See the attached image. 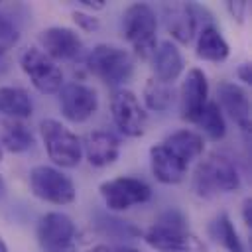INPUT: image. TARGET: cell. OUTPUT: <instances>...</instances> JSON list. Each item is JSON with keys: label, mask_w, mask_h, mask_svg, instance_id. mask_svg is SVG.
Masks as SVG:
<instances>
[{"label": "cell", "mask_w": 252, "mask_h": 252, "mask_svg": "<svg viewBox=\"0 0 252 252\" xmlns=\"http://www.w3.org/2000/svg\"><path fill=\"white\" fill-rule=\"evenodd\" d=\"M144 240L158 252H197L205 244L189 230L183 211L169 207L158 215L154 224L144 232Z\"/></svg>", "instance_id": "1"}, {"label": "cell", "mask_w": 252, "mask_h": 252, "mask_svg": "<svg viewBox=\"0 0 252 252\" xmlns=\"http://www.w3.org/2000/svg\"><path fill=\"white\" fill-rule=\"evenodd\" d=\"M240 187V175L234 161L220 152L209 154L193 173V191L199 197H215L217 193H230Z\"/></svg>", "instance_id": "2"}, {"label": "cell", "mask_w": 252, "mask_h": 252, "mask_svg": "<svg viewBox=\"0 0 252 252\" xmlns=\"http://www.w3.org/2000/svg\"><path fill=\"white\" fill-rule=\"evenodd\" d=\"M122 33L140 59H152L156 51L158 18L144 2L130 4L122 14Z\"/></svg>", "instance_id": "3"}, {"label": "cell", "mask_w": 252, "mask_h": 252, "mask_svg": "<svg viewBox=\"0 0 252 252\" xmlns=\"http://www.w3.org/2000/svg\"><path fill=\"white\" fill-rule=\"evenodd\" d=\"M87 69L102 83L116 87L126 83L132 77L134 59L122 47H116L110 43H98L87 55Z\"/></svg>", "instance_id": "4"}, {"label": "cell", "mask_w": 252, "mask_h": 252, "mask_svg": "<svg viewBox=\"0 0 252 252\" xmlns=\"http://www.w3.org/2000/svg\"><path fill=\"white\" fill-rule=\"evenodd\" d=\"M39 132L45 144L49 159L61 167H75L83 158L81 140L65 124L55 118H45L39 122Z\"/></svg>", "instance_id": "5"}, {"label": "cell", "mask_w": 252, "mask_h": 252, "mask_svg": "<svg viewBox=\"0 0 252 252\" xmlns=\"http://www.w3.org/2000/svg\"><path fill=\"white\" fill-rule=\"evenodd\" d=\"M20 67L41 94H55L63 87L61 67L39 47H28L20 55Z\"/></svg>", "instance_id": "6"}, {"label": "cell", "mask_w": 252, "mask_h": 252, "mask_svg": "<svg viewBox=\"0 0 252 252\" xmlns=\"http://www.w3.org/2000/svg\"><path fill=\"white\" fill-rule=\"evenodd\" d=\"M30 189L37 199L53 205H69L77 197L73 181L51 165H35L30 171Z\"/></svg>", "instance_id": "7"}, {"label": "cell", "mask_w": 252, "mask_h": 252, "mask_svg": "<svg viewBox=\"0 0 252 252\" xmlns=\"http://www.w3.org/2000/svg\"><path fill=\"white\" fill-rule=\"evenodd\" d=\"M98 191L108 211H126L134 205H142L152 199V187L144 179L130 175L106 179L98 185Z\"/></svg>", "instance_id": "8"}, {"label": "cell", "mask_w": 252, "mask_h": 252, "mask_svg": "<svg viewBox=\"0 0 252 252\" xmlns=\"http://www.w3.org/2000/svg\"><path fill=\"white\" fill-rule=\"evenodd\" d=\"M110 112H112L114 124L124 136H130V138L144 136L148 116L140 106L138 96L132 91H126V89L114 91L110 96Z\"/></svg>", "instance_id": "9"}, {"label": "cell", "mask_w": 252, "mask_h": 252, "mask_svg": "<svg viewBox=\"0 0 252 252\" xmlns=\"http://www.w3.org/2000/svg\"><path fill=\"white\" fill-rule=\"evenodd\" d=\"M75 232V222L65 213H47L37 222V242L45 252H69Z\"/></svg>", "instance_id": "10"}, {"label": "cell", "mask_w": 252, "mask_h": 252, "mask_svg": "<svg viewBox=\"0 0 252 252\" xmlns=\"http://www.w3.org/2000/svg\"><path fill=\"white\" fill-rule=\"evenodd\" d=\"M59 106L67 120L85 122L98 108V96L94 89L83 83H67L59 91Z\"/></svg>", "instance_id": "11"}, {"label": "cell", "mask_w": 252, "mask_h": 252, "mask_svg": "<svg viewBox=\"0 0 252 252\" xmlns=\"http://www.w3.org/2000/svg\"><path fill=\"white\" fill-rule=\"evenodd\" d=\"M39 43H41V51L51 57V59H61V61H73L77 57H81L83 53V41L79 37V33L71 28H63V26H53L47 28L39 33Z\"/></svg>", "instance_id": "12"}, {"label": "cell", "mask_w": 252, "mask_h": 252, "mask_svg": "<svg viewBox=\"0 0 252 252\" xmlns=\"http://www.w3.org/2000/svg\"><path fill=\"white\" fill-rule=\"evenodd\" d=\"M179 96H181V118L195 124L205 104L209 102V81L201 69L193 67L187 71Z\"/></svg>", "instance_id": "13"}, {"label": "cell", "mask_w": 252, "mask_h": 252, "mask_svg": "<svg viewBox=\"0 0 252 252\" xmlns=\"http://www.w3.org/2000/svg\"><path fill=\"white\" fill-rule=\"evenodd\" d=\"M217 96H219V108L224 110L234 124L248 134L250 130V98L248 93L230 81H220L217 87Z\"/></svg>", "instance_id": "14"}, {"label": "cell", "mask_w": 252, "mask_h": 252, "mask_svg": "<svg viewBox=\"0 0 252 252\" xmlns=\"http://www.w3.org/2000/svg\"><path fill=\"white\" fill-rule=\"evenodd\" d=\"M165 28L179 43H189L197 32V6L185 2H171L163 6Z\"/></svg>", "instance_id": "15"}, {"label": "cell", "mask_w": 252, "mask_h": 252, "mask_svg": "<svg viewBox=\"0 0 252 252\" xmlns=\"http://www.w3.org/2000/svg\"><path fill=\"white\" fill-rule=\"evenodd\" d=\"M85 150V156L91 165L94 167H106L114 163L120 156V140L106 132V130H93L85 136V142L81 144Z\"/></svg>", "instance_id": "16"}, {"label": "cell", "mask_w": 252, "mask_h": 252, "mask_svg": "<svg viewBox=\"0 0 252 252\" xmlns=\"http://www.w3.org/2000/svg\"><path fill=\"white\" fill-rule=\"evenodd\" d=\"M150 163L154 177L163 185L181 183L187 175V163L175 158L163 144H156L150 148Z\"/></svg>", "instance_id": "17"}, {"label": "cell", "mask_w": 252, "mask_h": 252, "mask_svg": "<svg viewBox=\"0 0 252 252\" xmlns=\"http://www.w3.org/2000/svg\"><path fill=\"white\" fill-rule=\"evenodd\" d=\"M152 67H154L156 79L173 85V81L183 71V55L175 43L165 39L159 45H156V51L152 55Z\"/></svg>", "instance_id": "18"}, {"label": "cell", "mask_w": 252, "mask_h": 252, "mask_svg": "<svg viewBox=\"0 0 252 252\" xmlns=\"http://www.w3.org/2000/svg\"><path fill=\"white\" fill-rule=\"evenodd\" d=\"M175 158H179L183 163H191L193 159L201 158L205 152V140L201 134L193 132V130H177L171 132L163 142H161Z\"/></svg>", "instance_id": "19"}, {"label": "cell", "mask_w": 252, "mask_h": 252, "mask_svg": "<svg viewBox=\"0 0 252 252\" xmlns=\"http://www.w3.org/2000/svg\"><path fill=\"white\" fill-rule=\"evenodd\" d=\"M195 53L203 61L222 63V61H226V57L230 53V47H228L226 39L222 37V33L219 32V28L209 24V26H203V30L199 32Z\"/></svg>", "instance_id": "20"}, {"label": "cell", "mask_w": 252, "mask_h": 252, "mask_svg": "<svg viewBox=\"0 0 252 252\" xmlns=\"http://www.w3.org/2000/svg\"><path fill=\"white\" fill-rule=\"evenodd\" d=\"M32 146H33V134L22 120L6 118L0 122V148L12 154H22Z\"/></svg>", "instance_id": "21"}, {"label": "cell", "mask_w": 252, "mask_h": 252, "mask_svg": "<svg viewBox=\"0 0 252 252\" xmlns=\"http://www.w3.org/2000/svg\"><path fill=\"white\" fill-rule=\"evenodd\" d=\"M0 112L12 120L32 116L33 104L30 94L20 87H0Z\"/></svg>", "instance_id": "22"}, {"label": "cell", "mask_w": 252, "mask_h": 252, "mask_svg": "<svg viewBox=\"0 0 252 252\" xmlns=\"http://www.w3.org/2000/svg\"><path fill=\"white\" fill-rule=\"evenodd\" d=\"M173 98H175L173 85L163 83V81H159L156 77L146 81V85H144V102H146V106L150 110L163 112L173 104Z\"/></svg>", "instance_id": "23"}, {"label": "cell", "mask_w": 252, "mask_h": 252, "mask_svg": "<svg viewBox=\"0 0 252 252\" xmlns=\"http://www.w3.org/2000/svg\"><path fill=\"white\" fill-rule=\"evenodd\" d=\"M211 234L215 236V240L226 250V252H246L238 230L234 228V222L230 220V217L226 213H220L213 224H211Z\"/></svg>", "instance_id": "24"}, {"label": "cell", "mask_w": 252, "mask_h": 252, "mask_svg": "<svg viewBox=\"0 0 252 252\" xmlns=\"http://www.w3.org/2000/svg\"><path fill=\"white\" fill-rule=\"evenodd\" d=\"M94 226H96V230L100 234L110 236V238H116V240L136 238V236L142 234V230L136 228L132 222L122 220V219H116V217H110V215H104V213H96L94 215Z\"/></svg>", "instance_id": "25"}, {"label": "cell", "mask_w": 252, "mask_h": 252, "mask_svg": "<svg viewBox=\"0 0 252 252\" xmlns=\"http://www.w3.org/2000/svg\"><path fill=\"white\" fill-rule=\"evenodd\" d=\"M195 124L211 138V140H222L226 134V122L222 116V110L219 108V104L215 100H209L203 108V112L199 114V118L195 120Z\"/></svg>", "instance_id": "26"}, {"label": "cell", "mask_w": 252, "mask_h": 252, "mask_svg": "<svg viewBox=\"0 0 252 252\" xmlns=\"http://www.w3.org/2000/svg\"><path fill=\"white\" fill-rule=\"evenodd\" d=\"M18 39H20V32H18L16 24L8 16L0 14V57L8 49H12L18 43Z\"/></svg>", "instance_id": "27"}, {"label": "cell", "mask_w": 252, "mask_h": 252, "mask_svg": "<svg viewBox=\"0 0 252 252\" xmlns=\"http://www.w3.org/2000/svg\"><path fill=\"white\" fill-rule=\"evenodd\" d=\"M73 22L77 24V28H81L83 32H89V33H93V32H96V30L100 28V22H98V18H94L93 14L81 12V10L73 12Z\"/></svg>", "instance_id": "28"}, {"label": "cell", "mask_w": 252, "mask_h": 252, "mask_svg": "<svg viewBox=\"0 0 252 252\" xmlns=\"http://www.w3.org/2000/svg\"><path fill=\"white\" fill-rule=\"evenodd\" d=\"M226 10H228V14H230L236 22H244V16H246V10H248V4H246L244 0L226 2Z\"/></svg>", "instance_id": "29"}, {"label": "cell", "mask_w": 252, "mask_h": 252, "mask_svg": "<svg viewBox=\"0 0 252 252\" xmlns=\"http://www.w3.org/2000/svg\"><path fill=\"white\" fill-rule=\"evenodd\" d=\"M87 252H140L136 248H128V246H108V244H96Z\"/></svg>", "instance_id": "30"}, {"label": "cell", "mask_w": 252, "mask_h": 252, "mask_svg": "<svg viewBox=\"0 0 252 252\" xmlns=\"http://www.w3.org/2000/svg\"><path fill=\"white\" fill-rule=\"evenodd\" d=\"M236 75L238 79L244 83V85H250L252 83V69H250V63H240L236 67Z\"/></svg>", "instance_id": "31"}, {"label": "cell", "mask_w": 252, "mask_h": 252, "mask_svg": "<svg viewBox=\"0 0 252 252\" xmlns=\"http://www.w3.org/2000/svg\"><path fill=\"white\" fill-rule=\"evenodd\" d=\"M242 220H244L246 226L252 224V199L250 197H246L244 203H242Z\"/></svg>", "instance_id": "32"}, {"label": "cell", "mask_w": 252, "mask_h": 252, "mask_svg": "<svg viewBox=\"0 0 252 252\" xmlns=\"http://www.w3.org/2000/svg\"><path fill=\"white\" fill-rule=\"evenodd\" d=\"M79 4L81 6H85V8H89V10H102L104 6H106V2L104 0H79Z\"/></svg>", "instance_id": "33"}, {"label": "cell", "mask_w": 252, "mask_h": 252, "mask_svg": "<svg viewBox=\"0 0 252 252\" xmlns=\"http://www.w3.org/2000/svg\"><path fill=\"white\" fill-rule=\"evenodd\" d=\"M0 252H8V246H6V242L2 240V236H0Z\"/></svg>", "instance_id": "34"}, {"label": "cell", "mask_w": 252, "mask_h": 252, "mask_svg": "<svg viewBox=\"0 0 252 252\" xmlns=\"http://www.w3.org/2000/svg\"><path fill=\"white\" fill-rule=\"evenodd\" d=\"M4 193V179H2V175H0V195Z\"/></svg>", "instance_id": "35"}, {"label": "cell", "mask_w": 252, "mask_h": 252, "mask_svg": "<svg viewBox=\"0 0 252 252\" xmlns=\"http://www.w3.org/2000/svg\"><path fill=\"white\" fill-rule=\"evenodd\" d=\"M0 161H2V148H0Z\"/></svg>", "instance_id": "36"}]
</instances>
